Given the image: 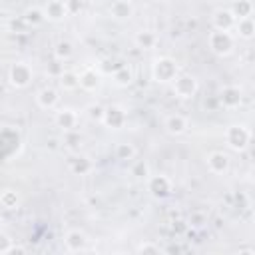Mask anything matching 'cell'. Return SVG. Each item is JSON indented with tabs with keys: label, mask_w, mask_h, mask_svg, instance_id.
<instances>
[{
	"label": "cell",
	"mask_w": 255,
	"mask_h": 255,
	"mask_svg": "<svg viewBox=\"0 0 255 255\" xmlns=\"http://www.w3.org/2000/svg\"><path fill=\"white\" fill-rule=\"evenodd\" d=\"M231 46H233V40H231V36L225 30L211 32V36H209V48L215 54H227L231 50Z\"/></svg>",
	"instance_id": "cell-1"
},
{
	"label": "cell",
	"mask_w": 255,
	"mask_h": 255,
	"mask_svg": "<svg viewBox=\"0 0 255 255\" xmlns=\"http://www.w3.org/2000/svg\"><path fill=\"white\" fill-rule=\"evenodd\" d=\"M176 72H178V68L170 58H162L154 64V78L160 80V82L176 80Z\"/></svg>",
	"instance_id": "cell-2"
},
{
	"label": "cell",
	"mask_w": 255,
	"mask_h": 255,
	"mask_svg": "<svg viewBox=\"0 0 255 255\" xmlns=\"http://www.w3.org/2000/svg\"><path fill=\"white\" fill-rule=\"evenodd\" d=\"M227 142L233 150H243L249 142V132L241 126H231L227 130Z\"/></svg>",
	"instance_id": "cell-3"
},
{
	"label": "cell",
	"mask_w": 255,
	"mask_h": 255,
	"mask_svg": "<svg viewBox=\"0 0 255 255\" xmlns=\"http://www.w3.org/2000/svg\"><path fill=\"white\" fill-rule=\"evenodd\" d=\"M195 90H197V84L190 76H182V78H176L174 80V92L180 98H191L195 94Z\"/></svg>",
	"instance_id": "cell-4"
},
{
	"label": "cell",
	"mask_w": 255,
	"mask_h": 255,
	"mask_svg": "<svg viewBox=\"0 0 255 255\" xmlns=\"http://www.w3.org/2000/svg\"><path fill=\"white\" fill-rule=\"evenodd\" d=\"M30 78H32V72H30V68L26 64H14L12 66V70H10V82L14 86L24 88V86H28Z\"/></svg>",
	"instance_id": "cell-5"
},
{
	"label": "cell",
	"mask_w": 255,
	"mask_h": 255,
	"mask_svg": "<svg viewBox=\"0 0 255 255\" xmlns=\"http://www.w3.org/2000/svg\"><path fill=\"white\" fill-rule=\"evenodd\" d=\"M44 16L50 20H62L68 16V8L64 2H60V0H50L44 8Z\"/></svg>",
	"instance_id": "cell-6"
},
{
	"label": "cell",
	"mask_w": 255,
	"mask_h": 255,
	"mask_svg": "<svg viewBox=\"0 0 255 255\" xmlns=\"http://www.w3.org/2000/svg\"><path fill=\"white\" fill-rule=\"evenodd\" d=\"M170 190H172V184H170L168 178H164V176H154V178H150V191H152L156 197L168 195Z\"/></svg>",
	"instance_id": "cell-7"
},
{
	"label": "cell",
	"mask_w": 255,
	"mask_h": 255,
	"mask_svg": "<svg viewBox=\"0 0 255 255\" xmlns=\"http://www.w3.org/2000/svg\"><path fill=\"white\" fill-rule=\"evenodd\" d=\"M124 120H126V116H124V112H122L120 108H108V110H104L102 122H104L106 126H110V128H120V126L124 124Z\"/></svg>",
	"instance_id": "cell-8"
},
{
	"label": "cell",
	"mask_w": 255,
	"mask_h": 255,
	"mask_svg": "<svg viewBox=\"0 0 255 255\" xmlns=\"http://www.w3.org/2000/svg\"><path fill=\"white\" fill-rule=\"evenodd\" d=\"M86 245V235L78 229H72L68 235H66V247L68 251H82Z\"/></svg>",
	"instance_id": "cell-9"
},
{
	"label": "cell",
	"mask_w": 255,
	"mask_h": 255,
	"mask_svg": "<svg viewBox=\"0 0 255 255\" xmlns=\"http://www.w3.org/2000/svg\"><path fill=\"white\" fill-rule=\"evenodd\" d=\"M233 22H235V16H233V12H227V10H219L213 18L215 30H225L227 32L233 26Z\"/></svg>",
	"instance_id": "cell-10"
},
{
	"label": "cell",
	"mask_w": 255,
	"mask_h": 255,
	"mask_svg": "<svg viewBox=\"0 0 255 255\" xmlns=\"http://www.w3.org/2000/svg\"><path fill=\"white\" fill-rule=\"evenodd\" d=\"M76 120H78V116L72 110H62V112L56 114V122H58L60 128H64V130H74Z\"/></svg>",
	"instance_id": "cell-11"
},
{
	"label": "cell",
	"mask_w": 255,
	"mask_h": 255,
	"mask_svg": "<svg viewBox=\"0 0 255 255\" xmlns=\"http://www.w3.org/2000/svg\"><path fill=\"white\" fill-rule=\"evenodd\" d=\"M207 166H209V170L213 174H223L227 170V166H229V160L223 154H211L209 160H207Z\"/></svg>",
	"instance_id": "cell-12"
},
{
	"label": "cell",
	"mask_w": 255,
	"mask_h": 255,
	"mask_svg": "<svg viewBox=\"0 0 255 255\" xmlns=\"http://www.w3.org/2000/svg\"><path fill=\"white\" fill-rule=\"evenodd\" d=\"M166 128H168L170 134H184L188 130V122L182 116H170L166 120Z\"/></svg>",
	"instance_id": "cell-13"
},
{
	"label": "cell",
	"mask_w": 255,
	"mask_h": 255,
	"mask_svg": "<svg viewBox=\"0 0 255 255\" xmlns=\"http://www.w3.org/2000/svg\"><path fill=\"white\" fill-rule=\"evenodd\" d=\"M56 102H58V92H56V90L44 88V90L38 92V104H40L42 108H46V110H48V108H54Z\"/></svg>",
	"instance_id": "cell-14"
},
{
	"label": "cell",
	"mask_w": 255,
	"mask_h": 255,
	"mask_svg": "<svg viewBox=\"0 0 255 255\" xmlns=\"http://www.w3.org/2000/svg\"><path fill=\"white\" fill-rule=\"evenodd\" d=\"M112 16L118 18V20H124V18H130L132 16V6L124 2V0H116L112 4Z\"/></svg>",
	"instance_id": "cell-15"
},
{
	"label": "cell",
	"mask_w": 255,
	"mask_h": 255,
	"mask_svg": "<svg viewBox=\"0 0 255 255\" xmlns=\"http://www.w3.org/2000/svg\"><path fill=\"white\" fill-rule=\"evenodd\" d=\"M78 82H80V86H82V88H86V90H94V88L100 84V78H98V74H96L94 70H86L82 76H78Z\"/></svg>",
	"instance_id": "cell-16"
},
{
	"label": "cell",
	"mask_w": 255,
	"mask_h": 255,
	"mask_svg": "<svg viewBox=\"0 0 255 255\" xmlns=\"http://www.w3.org/2000/svg\"><path fill=\"white\" fill-rule=\"evenodd\" d=\"M221 102H223L225 106H235V104H239V90H237V88H225V90L221 92Z\"/></svg>",
	"instance_id": "cell-17"
},
{
	"label": "cell",
	"mask_w": 255,
	"mask_h": 255,
	"mask_svg": "<svg viewBox=\"0 0 255 255\" xmlns=\"http://www.w3.org/2000/svg\"><path fill=\"white\" fill-rule=\"evenodd\" d=\"M0 203L4 205V209H14L18 203V195L12 190H6L2 195H0Z\"/></svg>",
	"instance_id": "cell-18"
},
{
	"label": "cell",
	"mask_w": 255,
	"mask_h": 255,
	"mask_svg": "<svg viewBox=\"0 0 255 255\" xmlns=\"http://www.w3.org/2000/svg\"><path fill=\"white\" fill-rule=\"evenodd\" d=\"M24 20H26L28 24H32V26H38V24H42V22L46 20V16H44V10L32 8V10H28V12H26Z\"/></svg>",
	"instance_id": "cell-19"
},
{
	"label": "cell",
	"mask_w": 255,
	"mask_h": 255,
	"mask_svg": "<svg viewBox=\"0 0 255 255\" xmlns=\"http://www.w3.org/2000/svg\"><path fill=\"white\" fill-rule=\"evenodd\" d=\"M114 80H116V84H120V86H128V84L132 82V72L128 70L126 66H120L118 72L114 74Z\"/></svg>",
	"instance_id": "cell-20"
},
{
	"label": "cell",
	"mask_w": 255,
	"mask_h": 255,
	"mask_svg": "<svg viewBox=\"0 0 255 255\" xmlns=\"http://www.w3.org/2000/svg\"><path fill=\"white\" fill-rule=\"evenodd\" d=\"M136 42H138L140 48H152V46L156 44V36H154L152 32H140V34L136 36Z\"/></svg>",
	"instance_id": "cell-21"
},
{
	"label": "cell",
	"mask_w": 255,
	"mask_h": 255,
	"mask_svg": "<svg viewBox=\"0 0 255 255\" xmlns=\"http://www.w3.org/2000/svg\"><path fill=\"white\" fill-rule=\"evenodd\" d=\"M60 84H62L64 88H68V90H72V88L80 86L78 76H76V74H72V72H62V74H60Z\"/></svg>",
	"instance_id": "cell-22"
},
{
	"label": "cell",
	"mask_w": 255,
	"mask_h": 255,
	"mask_svg": "<svg viewBox=\"0 0 255 255\" xmlns=\"http://www.w3.org/2000/svg\"><path fill=\"white\" fill-rule=\"evenodd\" d=\"M239 34H241L243 38H251V36H253V22H251L249 16L239 18Z\"/></svg>",
	"instance_id": "cell-23"
},
{
	"label": "cell",
	"mask_w": 255,
	"mask_h": 255,
	"mask_svg": "<svg viewBox=\"0 0 255 255\" xmlns=\"http://www.w3.org/2000/svg\"><path fill=\"white\" fill-rule=\"evenodd\" d=\"M134 156V148L130 144H120L118 146V158L120 160H132Z\"/></svg>",
	"instance_id": "cell-24"
},
{
	"label": "cell",
	"mask_w": 255,
	"mask_h": 255,
	"mask_svg": "<svg viewBox=\"0 0 255 255\" xmlns=\"http://www.w3.org/2000/svg\"><path fill=\"white\" fill-rule=\"evenodd\" d=\"M56 56L58 58H70L72 56V44L70 42H60L56 46Z\"/></svg>",
	"instance_id": "cell-25"
},
{
	"label": "cell",
	"mask_w": 255,
	"mask_h": 255,
	"mask_svg": "<svg viewBox=\"0 0 255 255\" xmlns=\"http://www.w3.org/2000/svg\"><path fill=\"white\" fill-rule=\"evenodd\" d=\"M132 174H134L136 178H148V174H150V170H148V164H146V162H138V164L134 166Z\"/></svg>",
	"instance_id": "cell-26"
},
{
	"label": "cell",
	"mask_w": 255,
	"mask_h": 255,
	"mask_svg": "<svg viewBox=\"0 0 255 255\" xmlns=\"http://www.w3.org/2000/svg\"><path fill=\"white\" fill-rule=\"evenodd\" d=\"M12 247V239H8L2 231H0V253H8Z\"/></svg>",
	"instance_id": "cell-27"
},
{
	"label": "cell",
	"mask_w": 255,
	"mask_h": 255,
	"mask_svg": "<svg viewBox=\"0 0 255 255\" xmlns=\"http://www.w3.org/2000/svg\"><path fill=\"white\" fill-rule=\"evenodd\" d=\"M90 170V162L86 160V158H80L76 164H74V172H80V174H84V172H88Z\"/></svg>",
	"instance_id": "cell-28"
},
{
	"label": "cell",
	"mask_w": 255,
	"mask_h": 255,
	"mask_svg": "<svg viewBox=\"0 0 255 255\" xmlns=\"http://www.w3.org/2000/svg\"><path fill=\"white\" fill-rule=\"evenodd\" d=\"M90 118L102 120V118H104V108H100V106H92V108H90Z\"/></svg>",
	"instance_id": "cell-29"
},
{
	"label": "cell",
	"mask_w": 255,
	"mask_h": 255,
	"mask_svg": "<svg viewBox=\"0 0 255 255\" xmlns=\"http://www.w3.org/2000/svg\"><path fill=\"white\" fill-rule=\"evenodd\" d=\"M138 251H140V253H158L160 249H158V247H154V245H142Z\"/></svg>",
	"instance_id": "cell-30"
},
{
	"label": "cell",
	"mask_w": 255,
	"mask_h": 255,
	"mask_svg": "<svg viewBox=\"0 0 255 255\" xmlns=\"http://www.w3.org/2000/svg\"><path fill=\"white\" fill-rule=\"evenodd\" d=\"M0 231H2V229H0Z\"/></svg>",
	"instance_id": "cell-31"
}]
</instances>
